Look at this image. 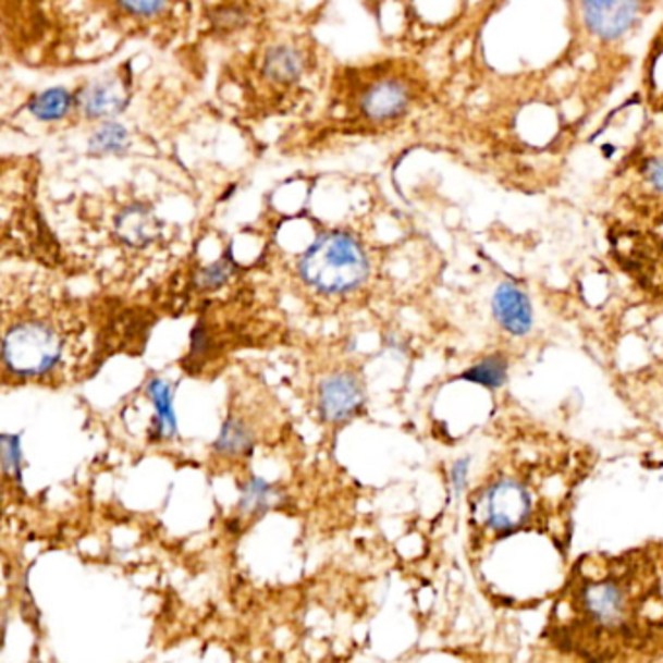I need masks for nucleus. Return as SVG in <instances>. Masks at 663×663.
I'll use <instances>...</instances> for the list:
<instances>
[{
	"mask_svg": "<svg viewBox=\"0 0 663 663\" xmlns=\"http://www.w3.org/2000/svg\"><path fill=\"white\" fill-rule=\"evenodd\" d=\"M298 269L311 288L323 294H343L366 281L370 265L355 237L345 232H328L302 255Z\"/></svg>",
	"mask_w": 663,
	"mask_h": 663,
	"instance_id": "obj_1",
	"label": "nucleus"
},
{
	"mask_svg": "<svg viewBox=\"0 0 663 663\" xmlns=\"http://www.w3.org/2000/svg\"><path fill=\"white\" fill-rule=\"evenodd\" d=\"M63 355V339L46 321H22L7 331L2 358L10 372L34 378L49 372Z\"/></svg>",
	"mask_w": 663,
	"mask_h": 663,
	"instance_id": "obj_2",
	"label": "nucleus"
},
{
	"mask_svg": "<svg viewBox=\"0 0 663 663\" xmlns=\"http://www.w3.org/2000/svg\"><path fill=\"white\" fill-rule=\"evenodd\" d=\"M580 12L591 36L617 41L644 19L648 0H580Z\"/></svg>",
	"mask_w": 663,
	"mask_h": 663,
	"instance_id": "obj_3",
	"label": "nucleus"
},
{
	"mask_svg": "<svg viewBox=\"0 0 663 663\" xmlns=\"http://www.w3.org/2000/svg\"><path fill=\"white\" fill-rule=\"evenodd\" d=\"M584 615L601 628H618L628 615L627 591L617 581L593 580L584 586L580 593Z\"/></svg>",
	"mask_w": 663,
	"mask_h": 663,
	"instance_id": "obj_4",
	"label": "nucleus"
},
{
	"mask_svg": "<svg viewBox=\"0 0 663 663\" xmlns=\"http://www.w3.org/2000/svg\"><path fill=\"white\" fill-rule=\"evenodd\" d=\"M529 512L531 500L518 482H496L487 494V519L500 533H508L526 524Z\"/></svg>",
	"mask_w": 663,
	"mask_h": 663,
	"instance_id": "obj_5",
	"label": "nucleus"
},
{
	"mask_svg": "<svg viewBox=\"0 0 663 663\" xmlns=\"http://www.w3.org/2000/svg\"><path fill=\"white\" fill-rule=\"evenodd\" d=\"M363 403V383L355 373H333L319 388V413L329 422H343L355 417Z\"/></svg>",
	"mask_w": 663,
	"mask_h": 663,
	"instance_id": "obj_6",
	"label": "nucleus"
},
{
	"mask_svg": "<svg viewBox=\"0 0 663 663\" xmlns=\"http://www.w3.org/2000/svg\"><path fill=\"white\" fill-rule=\"evenodd\" d=\"M413 88L397 78H385L372 84L363 96V111L372 121H391L409 110Z\"/></svg>",
	"mask_w": 663,
	"mask_h": 663,
	"instance_id": "obj_7",
	"label": "nucleus"
},
{
	"mask_svg": "<svg viewBox=\"0 0 663 663\" xmlns=\"http://www.w3.org/2000/svg\"><path fill=\"white\" fill-rule=\"evenodd\" d=\"M492 309L500 326L512 335H526L533 326V311L526 294L514 284H502L494 298Z\"/></svg>",
	"mask_w": 663,
	"mask_h": 663,
	"instance_id": "obj_8",
	"label": "nucleus"
},
{
	"mask_svg": "<svg viewBox=\"0 0 663 663\" xmlns=\"http://www.w3.org/2000/svg\"><path fill=\"white\" fill-rule=\"evenodd\" d=\"M127 88L119 81L88 84L78 96L81 110L94 119L115 118L127 108Z\"/></svg>",
	"mask_w": 663,
	"mask_h": 663,
	"instance_id": "obj_9",
	"label": "nucleus"
},
{
	"mask_svg": "<svg viewBox=\"0 0 663 663\" xmlns=\"http://www.w3.org/2000/svg\"><path fill=\"white\" fill-rule=\"evenodd\" d=\"M118 236L133 247H145L152 244L162 232L160 220L156 219L155 212L140 205H133L119 214L115 222Z\"/></svg>",
	"mask_w": 663,
	"mask_h": 663,
	"instance_id": "obj_10",
	"label": "nucleus"
},
{
	"mask_svg": "<svg viewBox=\"0 0 663 663\" xmlns=\"http://www.w3.org/2000/svg\"><path fill=\"white\" fill-rule=\"evenodd\" d=\"M304 57L294 47L282 46L269 49L263 61V74L279 84L296 83L304 73Z\"/></svg>",
	"mask_w": 663,
	"mask_h": 663,
	"instance_id": "obj_11",
	"label": "nucleus"
},
{
	"mask_svg": "<svg viewBox=\"0 0 663 663\" xmlns=\"http://www.w3.org/2000/svg\"><path fill=\"white\" fill-rule=\"evenodd\" d=\"M148 395L155 405L158 415V434L160 437L173 438L177 434V418L173 410L172 388L162 380H150L148 383Z\"/></svg>",
	"mask_w": 663,
	"mask_h": 663,
	"instance_id": "obj_12",
	"label": "nucleus"
},
{
	"mask_svg": "<svg viewBox=\"0 0 663 663\" xmlns=\"http://www.w3.org/2000/svg\"><path fill=\"white\" fill-rule=\"evenodd\" d=\"M277 496L279 494H277V489L271 482L254 477V479H249L246 489L242 491V499H240L237 508L246 516H261L265 512L273 508Z\"/></svg>",
	"mask_w": 663,
	"mask_h": 663,
	"instance_id": "obj_13",
	"label": "nucleus"
},
{
	"mask_svg": "<svg viewBox=\"0 0 663 663\" xmlns=\"http://www.w3.org/2000/svg\"><path fill=\"white\" fill-rule=\"evenodd\" d=\"M73 106V96L64 88H49V90L37 94L29 101V111L39 121H57L63 119Z\"/></svg>",
	"mask_w": 663,
	"mask_h": 663,
	"instance_id": "obj_14",
	"label": "nucleus"
},
{
	"mask_svg": "<svg viewBox=\"0 0 663 663\" xmlns=\"http://www.w3.org/2000/svg\"><path fill=\"white\" fill-rule=\"evenodd\" d=\"M251 445H254V437H251L249 428L242 420L230 418L220 430L214 447L222 454L240 455L249 452Z\"/></svg>",
	"mask_w": 663,
	"mask_h": 663,
	"instance_id": "obj_15",
	"label": "nucleus"
},
{
	"mask_svg": "<svg viewBox=\"0 0 663 663\" xmlns=\"http://www.w3.org/2000/svg\"><path fill=\"white\" fill-rule=\"evenodd\" d=\"M506 363L500 356H492L482 363L469 368L467 372L462 373V380L467 382L479 383L482 388H491L499 390L506 382Z\"/></svg>",
	"mask_w": 663,
	"mask_h": 663,
	"instance_id": "obj_16",
	"label": "nucleus"
},
{
	"mask_svg": "<svg viewBox=\"0 0 663 663\" xmlns=\"http://www.w3.org/2000/svg\"><path fill=\"white\" fill-rule=\"evenodd\" d=\"M128 133L118 123H106L90 138V152L96 156H108L121 152L127 145Z\"/></svg>",
	"mask_w": 663,
	"mask_h": 663,
	"instance_id": "obj_17",
	"label": "nucleus"
},
{
	"mask_svg": "<svg viewBox=\"0 0 663 663\" xmlns=\"http://www.w3.org/2000/svg\"><path fill=\"white\" fill-rule=\"evenodd\" d=\"M2 447V467L4 472L14 481L22 482V450H20V437L16 434H2L0 437Z\"/></svg>",
	"mask_w": 663,
	"mask_h": 663,
	"instance_id": "obj_18",
	"label": "nucleus"
},
{
	"mask_svg": "<svg viewBox=\"0 0 663 663\" xmlns=\"http://www.w3.org/2000/svg\"><path fill=\"white\" fill-rule=\"evenodd\" d=\"M232 273H234V263L230 261V257H224L197 274V286L214 291V288H220L232 277Z\"/></svg>",
	"mask_w": 663,
	"mask_h": 663,
	"instance_id": "obj_19",
	"label": "nucleus"
},
{
	"mask_svg": "<svg viewBox=\"0 0 663 663\" xmlns=\"http://www.w3.org/2000/svg\"><path fill=\"white\" fill-rule=\"evenodd\" d=\"M214 26L222 32H237L247 24V14L240 7H222L212 16Z\"/></svg>",
	"mask_w": 663,
	"mask_h": 663,
	"instance_id": "obj_20",
	"label": "nucleus"
},
{
	"mask_svg": "<svg viewBox=\"0 0 663 663\" xmlns=\"http://www.w3.org/2000/svg\"><path fill=\"white\" fill-rule=\"evenodd\" d=\"M119 4L137 16H156L165 9L168 0H119Z\"/></svg>",
	"mask_w": 663,
	"mask_h": 663,
	"instance_id": "obj_21",
	"label": "nucleus"
},
{
	"mask_svg": "<svg viewBox=\"0 0 663 663\" xmlns=\"http://www.w3.org/2000/svg\"><path fill=\"white\" fill-rule=\"evenodd\" d=\"M467 469H469V462L462 459L454 465L452 469V482H454L455 494H462L465 487V479H467Z\"/></svg>",
	"mask_w": 663,
	"mask_h": 663,
	"instance_id": "obj_22",
	"label": "nucleus"
}]
</instances>
